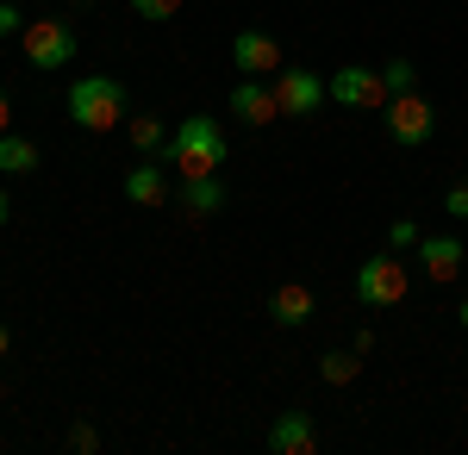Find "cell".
Masks as SVG:
<instances>
[{
    "label": "cell",
    "instance_id": "22",
    "mask_svg": "<svg viewBox=\"0 0 468 455\" xmlns=\"http://www.w3.org/2000/svg\"><path fill=\"white\" fill-rule=\"evenodd\" d=\"M443 212H450V218H468V181H456V187L443 194Z\"/></svg>",
    "mask_w": 468,
    "mask_h": 455
},
{
    "label": "cell",
    "instance_id": "25",
    "mask_svg": "<svg viewBox=\"0 0 468 455\" xmlns=\"http://www.w3.org/2000/svg\"><path fill=\"white\" fill-rule=\"evenodd\" d=\"M6 218H13V194L0 187V225H6Z\"/></svg>",
    "mask_w": 468,
    "mask_h": 455
},
{
    "label": "cell",
    "instance_id": "5",
    "mask_svg": "<svg viewBox=\"0 0 468 455\" xmlns=\"http://www.w3.org/2000/svg\"><path fill=\"white\" fill-rule=\"evenodd\" d=\"M388 112V138L399 143V150H419V143H431V132H437V112H431V101L412 88V94H394V101L381 106Z\"/></svg>",
    "mask_w": 468,
    "mask_h": 455
},
{
    "label": "cell",
    "instance_id": "24",
    "mask_svg": "<svg viewBox=\"0 0 468 455\" xmlns=\"http://www.w3.org/2000/svg\"><path fill=\"white\" fill-rule=\"evenodd\" d=\"M13 132V101H6V88H0V138Z\"/></svg>",
    "mask_w": 468,
    "mask_h": 455
},
{
    "label": "cell",
    "instance_id": "26",
    "mask_svg": "<svg viewBox=\"0 0 468 455\" xmlns=\"http://www.w3.org/2000/svg\"><path fill=\"white\" fill-rule=\"evenodd\" d=\"M6 350H13V331H6V324H0V355H6Z\"/></svg>",
    "mask_w": 468,
    "mask_h": 455
},
{
    "label": "cell",
    "instance_id": "21",
    "mask_svg": "<svg viewBox=\"0 0 468 455\" xmlns=\"http://www.w3.org/2000/svg\"><path fill=\"white\" fill-rule=\"evenodd\" d=\"M132 13H138V19H176L181 0H132Z\"/></svg>",
    "mask_w": 468,
    "mask_h": 455
},
{
    "label": "cell",
    "instance_id": "1",
    "mask_svg": "<svg viewBox=\"0 0 468 455\" xmlns=\"http://www.w3.org/2000/svg\"><path fill=\"white\" fill-rule=\"evenodd\" d=\"M225 132H218L213 112H194V119H181L176 138H169V169H176V181H194V175H218L225 169Z\"/></svg>",
    "mask_w": 468,
    "mask_h": 455
},
{
    "label": "cell",
    "instance_id": "9",
    "mask_svg": "<svg viewBox=\"0 0 468 455\" xmlns=\"http://www.w3.org/2000/svg\"><path fill=\"white\" fill-rule=\"evenodd\" d=\"M231 112L244 119V125H275L282 119V101H275V81H262V75H244L238 88H231Z\"/></svg>",
    "mask_w": 468,
    "mask_h": 455
},
{
    "label": "cell",
    "instance_id": "8",
    "mask_svg": "<svg viewBox=\"0 0 468 455\" xmlns=\"http://www.w3.org/2000/svg\"><path fill=\"white\" fill-rule=\"evenodd\" d=\"M463 262H468L463 238H450V231H425V238H419V275H425V280L450 287V280L463 275Z\"/></svg>",
    "mask_w": 468,
    "mask_h": 455
},
{
    "label": "cell",
    "instance_id": "10",
    "mask_svg": "<svg viewBox=\"0 0 468 455\" xmlns=\"http://www.w3.org/2000/svg\"><path fill=\"white\" fill-rule=\"evenodd\" d=\"M231 63H238V75H262L269 81V75L282 69V44L269 32H238L231 37Z\"/></svg>",
    "mask_w": 468,
    "mask_h": 455
},
{
    "label": "cell",
    "instance_id": "15",
    "mask_svg": "<svg viewBox=\"0 0 468 455\" xmlns=\"http://www.w3.org/2000/svg\"><path fill=\"white\" fill-rule=\"evenodd\" d=\"M37 169V143L19 138V132H6L0 138V175H32Z\"/></svg>",
    "mask_w": 468,
    "mask_h": 455
},
{
    "label": "cell",
    "instance_id": "6",
    "mask_svg": "<svg viewBox=\"0 0 468 455\" xmlns=\"http://www.w3.org/2000/svg\"><path fill=\"white\" fill-rule=\"evenodd\" d=\"M275 81V101H282V119H313L324 101H331V88H324L313 69H293V63H282V69L269 75Z\"/></svg>",
    "mask_w": 468,
    "mask_h": 455
},
{
    "label": "cell",
    "instance_id": "3",
    "mask_svg": "<svg viewBox=\"0 0 468 455\" xmlns=\"http://www.w3.org/2000/svg\"><path fill=\"white\" fill-rule=\"evenodd\" d=\"M75 26L69 19H32L26 32H19V57L32 63V69H69L75 63Z\"/></svg>",
    "mask_w": 468,
    "mask_h": 455
},
{
    "label": "cell",
    "instance_id": "19",
    "mask_svg": "<svg viewBox=\"0 0 468 455\" xmlns=\"http://www.w3.org/2000/svg\"><path fill=\"white\" fill-rule=\"evenodd\" d=\"M69 450H75V455H94V450H101V430H94L88 418L69 424Z\"/></svg>",
    "mask_w": 468,
    "mask_h": 455
},
{
    "label": "cell",
    "instance_id": "16",
    "mask_svg": "<svg viewBox=\"0 0 468 455\" xmlns=\"http://www.w3.org/2000/svg\"><path fill=\"white\" fill-rule=\"evenodd\" d=\"M356 375H362V355L356 350H324L319 355V381L324 386H350Z\"/></svg>",
    "mask_w": 468,
    "mask_h": 455
},
{
    "label": "cell",
    "instance_id": "23",
    "mask_svg": "<svg viewBox=\"0 0 468 455\" xmlns=\"http://www.w3.org/2000/svg\"><path fill=\"white\" fill-rule=\"evenodd\" d=\"M26 32V19H19V6L13 0H0V37H19Z\"/></svg>",
    "mask_w": 468,
    "mask_h": 455
},
{
    "label": "cell",
    "instance_id": "18",
    "mask_svg": "<svg viewBox=\"0 0 468 455\" xmlns=\"http://www.w3.org/2000/svg\"><path fill=\"white\" fill-rule=\"evenodd\" d=\"M412 63H406V57H394V63H388V69H381V88H388V101H394V94H412Z\"/></svg>",
    "mask_w": 468,
    "mask_h": 455
},
{
    "label": "cell",
    "instance_id": "7",
    "mask_svg": "<svg viewBox=\"0 0 468 455\" xmlns=\"http://www.w3.org/2000/svg\"><path fill=\"white\" fill-rule=\"evenodd\" d=\"M331 101L350 106V112H381L388 106V88H381V69H362V63H344V69L324 81Z\"/></svg>",
    "mask_w": 468,
    "mask_h": 455
},
{
    "label": "cell",
    "instance_id": "20",
    "mask_svg": "<svg viewBox=\"0 0 468 455\" xmlns=\"http://www.w3.org/2000/svg\"><path fill=\"white\" fill-rule=\"evenodd\" d=\"M419 244V218H394L388 225V249H412Z\"/></svg>",
    "mask_w": 468,
    "mask_h": 455
},
{
    "label": "cell",
    "instance_id": "13",
    "mask_svg": "<svg viewBox=\"0 0 468 455\" xmlns=\"http://www.w3.org/2000/svg\"><path fill=\"white\" fill-rule=\"evenodd\" d=\"M125 200H132V206H169V169H163V163H138V169H132V175H125Z\"/></svg>",
    "mask_w": 468,
    "mask_h": 455
},
{
    "label": "cell",
    "instance_id": "11",
    "mask_svg": "<svg viewBox=\"0 0 468 455\" xmlns=\"http://www.w3.org/2000/svg\"><path fill=\"white\" fill-rule=\"evenodd\" d=\"M269 450L275 455H313L319 450V424L306 418V412H282V418L269 424Z\"/></svg>",
    "mask_w": 468,
    "mask_h": 455
},
{
    "label": "cell",
    "instance_id": "4",
    "mask_svg": "<svg viewBox=\"0 0 468 455\" xmlns=\"http://www.w3.org/2000/svg\"><path fill=\"white\" fill-rule=\"evenodd\" d=\"M406 287H412V275H406L399 249H375V256L356 269V300L362 306H399Z\"/></svg>",
    "mask_w": 468,
    "mask_h": 455
},
{
    "label": "cell",
    "instance_id": "17",
    "mask_svg": "<svg viewBox=\"0 0 468 455\" xmlns=\"http://www.w3.org/2000/svg\"><path fill=\"white\" fill-rule=\"evenodd\" d=\"M125 132H132V143H138L144 156H163V150H169V132H163V119H150V112L125 119Z\"/></svg>",
    "mask_w": 468,
    "mask_h": 455
},
{
    "label": "cell",
    "instance_id": "12",
    "mask_svg": "<svg viewBox=\"0 0 468 455\" xmlns=\"http://www.w3.org/2000/svg\"><path fill=\"white\" fill-rule=\"evenodd\" d=\"M176 206H181V218H213V212H225V181L218 175L176 181Z\"/></svg>",
    "mask_w": 468,
    "mask_h": 455
},
{
    "label": "cell",
    "instance_id": "27",
    "mask_svg": "<svg viewBox=\"0 0 468 455\" xmlns=\"http://www.w3.org/2000/svg\"><path fill=\"white\" fill-rule=\"evenodd\" d=\"M456 318H463V324H468V300H463V306H456Z\"/></svg>",
    "mask_w": 468,
    "mask_h": 455
},
{
    "label": "cell",
    "instance_id": "2",
    "mask_svg": "<svg viewBox=\"0 0 468 455\" xmlns=\"http://www.w3.org/2000/svg\"><path fill=\"white\" fill-rule=\"evenodd\" d=\"M69 119L81 132H112V125H125V88L112 81V75H81L69 88Z\"/></svg>",
    "mask_w": 468,
    "mask_h": 455
},
{
    "label": "cell",
    "instance_id": "14",
    "mask_svg": "<svg viewBox=\"0 0 468 455\" xmlns=\"http://www.w3.org/2000/svg\"><path fill=\"white\" fill-rule=\"evenodd\" d=\"M313 287H300V280H282L275 293H269V318L275 324H313Z\"/></svg>",
    "mask_w": 468,
    "mask_h": 455
}]
</instances>
